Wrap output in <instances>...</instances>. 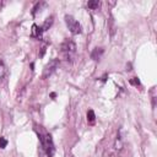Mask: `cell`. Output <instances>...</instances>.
I'll return each mask as SVG.
<instances>
[{
  "label": "cell",
  "mask_w": 157,
  "mask_h": 157,
  "mask_svg": "<svg viewBox=\"0 0 157 157\" xmlns=\"http://www.w3.org/2000/svg\"><path fill=\"white\" fill-rule=\"evenodd\" d=\"M60 50H61V54L66 59V60H71L72 55L75 54L76 52V45L72 40H69L66 39L61 45H60Z\"/></svg>",
  "instance_id": "cell-2"
},
{
  "label": "cell",
  "mask_w": 157,
  "mask_h": 157,
  "mask_svg": "<svg viewBox=\"0 0 157 157\" xmlns=\"http://www.w3.org/2000/svg\"><path fill=\"white\" fill-rule=\"evenodd\" d=\"M87 120H88L90 124H93L94 120H96V115H94V112H93L92 109H90V110L87 112Z\"/></svg>",
  "instance_id": "cell-9"
},
{
  "label": "cell",
  "mask_w": 157,
  "mask_h": 157,
  "mask_svg": "<svg viewBox=\"0 0 157 157\" xmlns=\"http://www.w3.org/2000/svg\"><path fill=\"white\" fill-rule=\"evenodd\" d=\"M134 78H135V80H131L130 82H131V83H135V85H139V80H137L136 77H134Z\"/></svg>",
  "instance_id": "cell-14"
},
{
  "label": "cell",
  "mask_w": 157,
  "mask_h": 157,
  "mask_svg": "<svg viewBox=\"0 0 157 157\" xmlns=\"http://www.w3.org/2000/svg\"><path fill=\"white\" fill-rule=\"evenodd\" d=\"M6 74H7V69H6V66H5L2 63H0V81L5 78Z\"/></svg>",
  "instance_id": "cell-10"
},
{
  "label": "cell",
  "mask_w": 157,
  "mask_h": 157,
  "mask_svg": "<svg viewBox=\"0 0 157 157\" xmlns=\"http://www.w3.org/2000/svg\"><path fill=\"white\" fill-rule=\"evenodd\" d=\"M115 148L117 150H120L121 148V139H120V136H118V139L115 140Z\"/></svg>",
  "instance_id": "cell-13"
},
{
  "label": "cell",
  "mask_w": 157,
  "mask_h": 157,
  "mask_svg": "<svg viewBox=\"0 0 157 157\" xmlns=\"http://www.w3.org/2000/svg\"><path fill=\"white\" fill-rule=\"evenodd\" d=\"M47 4L44 2V1H39V2H37L36 5H34V7H33V10H32V15L33 16H36L37 15V12H40L42 11V7L43 6H45Z\"/></svg>",
  "instance_id": "cell-7"
},
{
  "label": "cell",
  "mask_w": 157,
  "mask_h": 157,
  "mask_svg": "<svg viewBox=\"0 0 157 157\" xmlns=\"http://www.w3.org/2000/svg\"><path fill=\"white\" fill-rule=\"evenodd\" d=\"M42 27H38L37 25H33L32 26V37L34 38H39L42 36Z\"/></svg>",
  "instance_id": "cell-6"
},
{
  "label": "cell",
  "mask_w": 157,
  "mask_h": 157,
  "mask_svg": "<svg viewBox=\"0 0 157 157\" xmlns=\"http://www.w3.org/2000/svg\"><path fill=\"white\" fill-rule=\"evenodd\" d=\"M7 145V140L5 137H0V148H5Z\"/></svg>",
  "instance_id": "cell-12"
},
{
  "label": "cell",
  "mask_w": 157,
  "mask_h": 157,
  "mask_svg": "<svg viewBox=\"0 0 157 157\" xmlns=\"http://www.w3.org/2000/svg\"><path fill=\"white\" fill-rule=\"evenodd\" d=\"M99 5H101V2L97 1V0H96V1H88V2H87L88 9H91V10H96V9H98Z\"/></svg>",
  "instance_id": "cell-11"
},
{
  "label": "cell",
  "mask_w": 157,
  "mask_h": 157,
  "mask_svg": "<svg viewBox=\"0 0 157 157\" xmlns=\"http://www.w3.org/2000/svg\"><path fill=\"white\" fill-rule=\"evenodd\" d=\"M58 66H59V59H52V60L44 66L42 77H43V78H47L48 76H50V75L56 70Z\"/></svg>",
  "instance_id": "cell-4"
},
{
  "label": "cell",
  "mask_w": 157,
  "mask_h": 157,
  "mask_svg": "<svg viewBox=\"0 0 157 157\" xmlns=\"http://www.w3.org/2000/svg\"><path fill=\"white\" fill-rule=\"evenodd\" d=\"M102 54H103V48H94L93 49V52L91 53V58L93 59V60H99L101 59V56H102Z\"/></svg>",
  "instance_id": "cell-5"
},
{
  "label": "cell",
  "mask_w": 157,
  "mask_h": 157,
  "mask_svg": "<svg viewBox=\"0 0 157 157\" xmlns=\"http://www.w3.org/2000/svg\"><path fill=\"white\" fill-rule=\"evenodd\" d=\"M38 136H39V140H40V144L43 146L44 152L47 153L48 157H52L54 155V144H53V140H52L50 134H48L47 131H44L42 129V126H39Z\"/></svg>",
  "instance_id": "cell-1"
},
{
  "label": "cell",
  "mask_w": 157,
  "mask_h": 157,
  "mask_svg": "<svg viewBox=\"0 0 157 157\" xmlns=\"http://www.w3.org/2000/svg\"><path fill=\"white\" fill-rule=\"evenodd\" d=\"M65 22H66V26L69 27V29H70V32L72 33V34H78V33H81V25L78 23V21H76L72 16H70V15H66L65 16Z\"/></svg>",
  "instance_id": "cell-3"
},
{
  "label": "cell",
  "mask_w": 157,
  "mask_h": 157,
  "mask_svg": "<svg viewBox=\"0 0 157 157\" xmlns=\"http://www.w3.org/2000/svg\"><path fill=\"white\" fill-rule=\"evenodd\" d=\"M53 25V16H50V17H48L45 21H44V23H43V26H42V31H47V29H49V27Z\"/></svg>",
  "instance_id": "cell-8"
}]
</instances>
